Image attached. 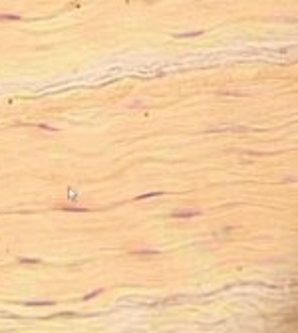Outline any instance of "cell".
I'll return each mask as SVG.
<instances>
[{
	"mask_svg": "<svg viewBox=\"0 0 298 333\" xmlns=\"http://www.w3.org/2000/svg\"><path fill=\"white\" fill-rule=\"evenodd\" d=\"M199 210H175L171 216L173 218H191V216H197Z\"/></svg>",
	"mask_w": 298,
	"mask_h": 333,
	"instance_id": "6da1fadb",
	"label": "cell"
},
{
	"mask_svg": "<svg viewBox=\"0 0 298 333\" xmlns=\"http://www.w3.org/2000/svg\"><path fill=\"white\" fill-rule=\"evenodd\" d=\"M20 16H16V14H0V20H18Z\"/></svg>",
	"mask_w": 298,
	"mask_h": 333,
	"instance_id": "7a4b0ae2",
	"label": "cell"
},
{
	"mask_svg": "<svg viewBox=\"0 0 298 333\" xmlns=\"http://www.w3.org/2000/svg\"><path fill=\"white\" fill-rule=\"evenodd\" d=\"M26 305H52V301H26Z\"/></svg>",
	"mask_w": 298,
	"mask_h": 333,
	"instance_id": "3957f363",
	"label": "cell"
},
{
	"mask_svg": "<svg viewBox=\"0 0 298 333\" xmlns=\"http://www.w3.org/2000/svg\"><path fill=\"white\" fill-rule=\"evenodd\" d=\"M137 254H157V250H137Z\"/></svg>",
	"mask_w": 298,
	"mask_h": 333,
	"instance_id": "277c9868",
	"label": "cell"
}]
</instances>
